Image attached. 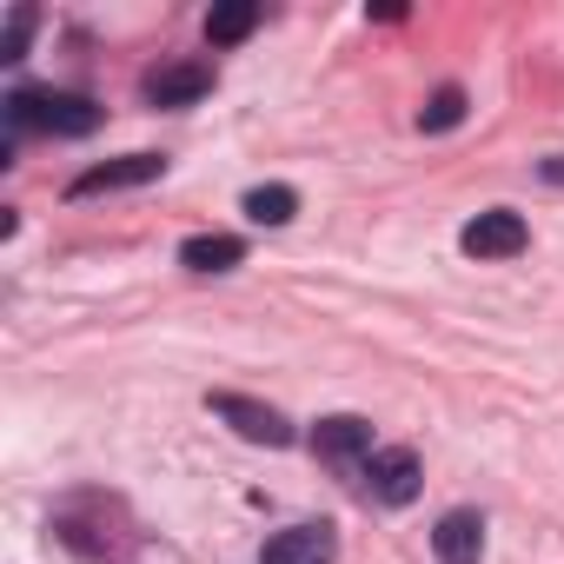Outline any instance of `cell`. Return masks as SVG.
<instances>
[{
	"mask_svg": "<svg viewBox=\"0 0 564 564\" xmlns=\"http://www.w3.org/2000/svg\"><path fill=\"white\" fill-rule=\"evenodd\" d=\"M107 113L87 100V94H54V87H14L8 94V127L14 133H61V140H80L94 133Z\"/></svg>",
	"mask_w": 564,
	"mask_h": 564,
	"instance_id": "6da1fadb",
	"label": "cell"
},
{
	"mask_svg": "<svg viewBox=\"0 0 564 564\" xmlns=\"http://www.w3.org/2000/svg\"><path fill=\"white\" fill-rule=\"evenodd\" d=\"M206 405H213V412L246 438V445H272V452H286V445L300 438L286 412H279V405H259V399H246V392H213Z\"/></svg>",
	"mask_w": 564,
	"mask_h": 564,
	"instance_id": "7a4b0ae2",
	"label": "cell"
},
{
	"mask_svg": "<svg viewBox=\"0 0 564 564\" xmlns=\"http://www.w3.org/2000/svg\"><path fill=\"white\" fill-rule=\"evenodd\" d=\"M359 478H366V491H372L379 505H412L419 485H425V465H419L412 445H379V452L359 465Z\"/></svg>",
	"mask_w": 564,
	"mask_h": 564,
	"instance_id": "3957f363",
	"label": "cell"
},
{
	"mask_svg": "<svg viewBox=\"0 0 564 564\" xmlns=\"http://www.w3.org/2000/svg\"><path fill=\"white\" fill-rule=\"evenodd\" d=\"M333 557H339V524H326V518L286 524L259 544V564H333Z\"/></svg>",
	"mask_w": 564,
	"mask_h": 564,
	"instance_id": "277c9868",
	"label": "cell"
},
{
	"mask_svg": "<svg viewBox=\"0 0 564 564\" xmlns=\"http://www.w3.org/2000/svg\"><path fill=\"white\" fill-rule=\"evenodd\" d=\"M458 246H465L471 259H518V252L531 246V226H524V213L491 206V213H478V219L458 232Z\"/></svg>",
	"mask_w": 564,
	"mask_h": 564,
	"instance_id": "5b68a950",
	"label": "cell"
},
{
	"mask_svg": "<svg viewBox=\"0 0 564 564\" xmlns=\"http://www.w3.org/2000/svg\"><path fill=\"white\" fill-rule=\"evenodd\" d=\"M166 173V160L160 153H120V160H100V166H87L67 193L74 199H94V193H127V186H147V180H160Z\"/></svg>",
	"mask_w": 564,
	"mask_h": 564,
	"instance_id": "8992f818",
	"label": "cell"
},
{
	"mask_svg": "<svg viewBox=\"0 0 564 564\" xmlns=\"http://www.w3.org/2000/svg\"><path fill=\"white\" fill-rule=\"evenodd\" d=\"M313 452L326 458V465H366L379 445H372V419H359V412H333V419H319L313 425Z\"/></svg>",
	"mask_w": 564,
	"mask_h": 564,
	"instance_id": "52a82bcc",
	"label": "cell"
},
{
	"mask_svg": "<svg viewBox=\"0 0 564 564\" xmlns=\"http://www.w3.org/2000/svg\"><path fill=\"white\" fill-rule=\"evenodd\" d=\"M206 94H213V67L206 61H180V67L147 74V107H193Z\"/></svg>",
	"mask_w": 564,
	"mask_h": 564,
	"instance_id": "ba28073f",
	"label": "cell"
},
{
	"mask_svg": "<svg viewBox=\"0 0 564 564\" xmlns=\"http://www.w3.org/2000/svg\"><path fill=\"white\" fill-rule=\"evenodd\" d=\"M432 551H438V564H478L485 557V518L478 511H445L438 531H432Z\"/></svg>",
	"mask_w": 564,
	"mask_h": 564,
	"instance_id": "9c48e42d",
	"label": "cell"
},
{
	"mask_svg": "<svg viewBox=\"0 0 564 564\" xmlns=\"http://www.w3.org/2000/svg\"><path fill=\"white\" fill-rule=\"evenodd\" d=\"M239 259H246V239H232V232H193L180 246V265L186 272H232Z\"/></svg>",
	"mask_w": 564,
	"mask_h": 564,
	"instance_id": "30bf717a",
	"label": "cell"
},
{
	"mask_svg": "<svg viewBox=\"0 0 564 564\" xmlns=\"http://www.w3.org/2000/svg\"><path fill=\"white\" fill-rule=\"evenodd\" d=\"M252 28H259V0H219V8L206 14V41L213 47H239Z\"/></svg>",
	"mask_w": 564,
	"mask_h": 564,
	"instance_id": "8fae6325",
	"label": "cell"
},
{
	"mask_svg": "<svg viewBox=\"0 0 564 564\" xmlns=\"http://www.w3.org/2000/svg\"><path fill=\"white\" fill-rule=\"evenodd\" d=\"M293 213H300V193L293 186H252L246 193V219L252 226H293Z\"/></svg>",
	"mask_w": 564,
	"mask_h": 564,
	"instance_id": "7c38bea8",
	"label": "cell"
},
{
	"mask_svg": "<svg viewBox=\"0 0 564 564\" xmlns=\"http://www.w3.org/2000/svg\"><path fill=\"white\" fill-rule=\"evenodd\" d=\"M465 107H471V100H465V87H438V94L419 107V133H452V127L465 120Z\"/></svg>",
	"mask_w": 564,
	"mask_h": 564,
	"instance_id": "4fadbf2b",
	"label": "cell"
},
{
	"mask_svg": "<svg viewBox=\"0 0 564 564\" xmlns=\"http://www.w3.org/2000/svg\"><path fill=\"white\" fill-rule=\"evenodd\" d=\"M34 28H41V14H34V8H14V14H8V41H0V61H21L28 41H34Z\"/></svg>",
	"mask_w": 564,
	"mask_h": 564,
	"instance_id": "5bb4252c",
	"label": "cell"
},
{
	"mask_svg": "<svg viewBox=\"0 0 564 564\" xmlns=\"http://www.w3.org/2000/svg\"><path fill=\"white\" fill-rule=\"evenodd\" d=\"M538 173H544V180H557V186H564V153H557V160H544V166H538Z\"/></svg>",
	"mask_w": 564,
	"mask_h": 564,
	"instance_id": "9a60e30c",
	"label": "cell"
}]
</instances>
